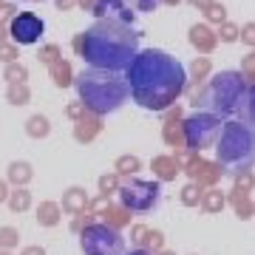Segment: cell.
I'll return each instance as SVG.
<instances>
[{
  "label": "cell",
  "mask_w": 255,
  "mask_h": 255,
  "mask_svg": "<svg viewBox=\"0 0 255 255\" xmlns=\"http://www.w3.org/2000/svg\"><path fill=\"white\" fill-rule=\"evenodd\" d=\"M219 133V125L213 117H193L187 119V142L193 147H204L207 142H213V136Z\"/></svg>",
  "instance_id": "obj_8"
},
{
  "label": "cell",
  "mask_w": 255,
  "mask_h": 255,
  "mask_svg": "<svg viewBox=\"0 0 255 255\" xmlns=\"http://www.w3.org/2000/svg\"><path fill=\"white\" fill-rule=\"evenodd\" d=\"M219 162L230 173L250 170L255 164V130L238 125V122H230L219 142Z\"/></svg>",
  "instance_id": "obj_4"
},
{
  "label": "cell",
  "mask_w": 255,
  "mask_h": 255,
  "mask_svg": "<svg viewBox=\"0 0 255 255\" xmlns=\"http://www.w3.org/2000/svg\"><path fill=\"white\" fill-rule=\"evenodd\" d=\"M241 97H244V82L238 80V74H219L210 82V102L219 114H233Z\"/></svg>",
  "instance_id": "obj_6"
},
{
  "label": "cell",
  "mask_w": 255,
  "mask_h": 255,
  "mask_svg": "<svg viewBox=\"0 0 255 255\" xmlns=\"http://www.w3.org/2000/svg\"><path fill=\"white\" fill-rule=\"evenodd\" d=\"M43 34V20L34 17V14H20V17L11 20V37L17 43H37Z\"/></svg>",
  "instance_id": "obj_9"
},
{
  "label": "cell",
  "mask_w": 255,
  "mask_h": 255,
  "mask_svg": "<svg viewBox=\"0 0 255 255\" xmlns=\"http://www.w3.org/2000/svg\"><path fill=\"white\" fill-rule=\"evenodd\" d=\"M80 247L85 255H122L125 241L108 224H88L80 236Z\"/></svg>",
  "instance_id": "obj_5"
},
{
  "label": "cell",
  "mask_w": 255,
  "mask_h": 255,
  "mask_svg": "<svg viewBox=\"0 0 255 255\" xmlns=\"http://www.w3.org/2000/svg\"><path fill=\"white\" fill-rule=\"evenodd\" d=\"M23 255H43V250H37V247H31V250H26Z\"/></svg>",
  "instance_id": "obj_12"
},
{
  "label": "cell",
  "mask_w": 255,
  "mask_h": 255,
  "mask_svg": "<svg viewBox=\"0 0 255 255\" xmlns=\"http://www.w3.org/2000/svg\"><path fill=\"white\" fill-rule=\"evenodd\" d=\"M184 68L164 51H142L128 65V91L145 108H164L182 94Z\"/></svg>",
  "instance_id": "obj_1"
},
{
  "label": "cell",
  "mask_w": 255,
  "mask_h": 255,
  "mask_svg": "<svg viewBox=\"0 0 255 255\" xmlns=\"http://www.w3.org/2000/svg\"><path fill=\"white\" fill-rule=\"evenodd\" d=\"M133 51H136V34L114 23L94 26L82 40V57L102 71L128 68L133 63Z\"/></svg>",
  "instance_id": "obj_2"
},
{
  "label": "cell",
  "mask_w": 255,
  "mask_h": 255,
  "mask_svg": "<svg viewBox=\"0 0 255 255\" xmlns=\"http://www.w3.org/2000/svg\"><path fill=\"white\" fill-rule=\"evenodd\" d=\"M119 199L133 213H147L159 201V184L153 182H130L119 190Z\"/></svg>",
  "instance_id": "obj_7"
},
{
  "label": "cell",
  "mask_w": 255,
  "mask_h": 255,
  "mask_svg": "<svg viewBox=\"0 0 255 255\" xmlns=\"http://www.w3.org/2000/svg\"><path fill=\"white\" fill-rule=\"evenodd\" d=\"M250 119L255 122V91H253V102H250Z\"/></svg>",
  "instance_id": "obj_11"
},
{
  "label": "cell",
  "mask_w": 255,
  "mask_h": 255,
  "mask_svg": "<svg viewBox=\"0 0 255 255\" xmlns=\"http://www.w3.org/2000/svg\"><path fill=\"white\" fill-rule=\"evenodd\" d=\"M0 241H3V244H11V241H14V233H9V230L0 233Z\"/></svg>",
  "instance_id": "obj_10"
},
{
  "label": "cell",
  "mask_w": 255,
  "mask_h": 255,
  "mask_svg": "<svg viewBox=\"0 0 255 255\" xmlns=\"http://www.w3.org/2000/svg\"><path fill=\"white\" fill-rule=\"evenodd\" d=\"M128 255H147L145 250H136V253H128Z\"/></svg>",
  "instance_id": "obj_13"
},
{
  "label": "cell",
  "mask_w": 255,
  "mask_h": 255,
  "mask_svg": "<svg viewBox=\"0 0 255 255\" xmlns=\"http://www.w3.org/2000/svg\"><path fill=\"white\" fill-rule=\"evenodd\" d=\"M77 91L88 102V108H94L97 114H108L125 102L128 82L108 71H82L77 77Z\"/></svg>",
  "instance_id": "obj_3"
}]
</instances>
